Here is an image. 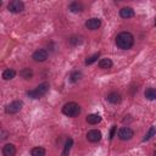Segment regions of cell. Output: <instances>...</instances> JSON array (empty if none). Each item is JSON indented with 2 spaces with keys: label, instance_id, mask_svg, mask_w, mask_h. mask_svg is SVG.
Segmentation results:
<instances>
[{
  "label": "cell",
  "instance_id": "6da1fadb",
  "mask_svg": "<svg viewBox=\"0 0 156 156\" xmlns=\"http://www.w3.org/2000/svg\"><path fill=\"white\" fill-rule=\"evenodd\" d=\"M134 44V37L129 32H121L116 37V45L122 50H128Z\"/></svg>",
  "mask_w": 156,
  "mask_h": 156
},
{
  "label": "cell",
  "instance_id": "7a4b0ae2",
  "mask_svg": "<svg viewBox=\"0 0 156 156\" xmlns=\"http://www.w3.org/2000/svg\"><path fill=\"white\" fill-rule=\"evenodd\" d=\"M62 113L67 117H77L80 113V106L76 102H67L62 107Z\"/></svg>",
  "mask_w": 156,
  "mask_h": 156
},
{
  "label": "cell",
  "instance_id": "3957f363",
  "mask_svg": "<svg viewBox=\"0 0 156 156\" xmlns=\"http://www.w3.org/2000/svg\"><path fill=\"white\" fill-rule=\"evenodd\" d=\"M49 83H46V82H44V83H41V84H39L34 90H30V91H28L27 93V95L29 96V98H32V99H39V98H41V96H44L46 93H48V90H49Z\"/></svg>",
  "mask_w": 156,
  "mask_h": 156
},
{
  "label": "cell",
  "instance_id": "277c9868",
  "mask_svg": "<svg viewBox=\"0 0 156 156\" xmlns=\"http://www.w3.org/2000/svg\"><path fill=\"white\" fill-rule=\"evenodd\" d=\"M22 106H23V102H22L21 100H15V101L10 102V104L5 107V112H6L7 115H15V113H17V112L21 111Z\"/></svg>",
  "mask_w": 156,
  "mask_h": 156
},
{
  "label": "cell",
  "instance_id": "5b68a950",
  "mask_svg": "<svg viewBox=\"0 0 156 156\" xmlns=\"http://www.w3.org/2000/svg\"><path fill=\"white\" fill-rule=\"evenodd\" d=\"M7 9L12 13H20V12H22L24 10V4L21 0H12V1L9 2Z\"/></svg>",
  "mask_w": 156,
  "mask_h": 156
},
{
  "label": "cell",
  "instance_id": "8992f818",
  "mask_svg": "<svg viewBox=\"0 0 156 156\" xmlns=\"http://www.w3.org/2000/svg\"><path fill=\"white\" fill-rule=\"evenodd\" d=\"M133 136H134V132H133L132 128H129V127H122V128L118 129V138L121 140H124V141L126 140H130Z\"/></svg>",
  "mask_w": 156,
  "mask_h": 156
},
{
  "label": "cell",
  "instance_id": "52a82bcc",
  "mask_svg": "<svg viewBox=\"0 0 156 156\" xmlns=\"http://www.w3.org/2000/svg\"><path fill=\"white\" fill-rule=\"evenodd\" d=\"M101 138H102V134H101V132L98 130V129H91V130H89V132L87 133V139H88L90 143H98V141L101 140Z\"/></svg>",
  "mask_w": 156,
  "mask_h": 156
},
{
  "label": "cell",
  "instance_id": "ba28073f",
  "mask_svg": "<svg viewBox=\"0 0 156 156\" xmlns=\"http://www.w3.org/2000/svg\"><path fill=\"white\" fill-rule=\"evenodd\" d=\"M101 26V20L100 18H96V17H93V18H89L87 22H85V27L89 29V30H96L99 29Z\"/></svg>",
  "mask_w": 156,
  "mask_h": 156
},
{
  "label": "cell",
  "instance_id": "9c48e42d",
  "mask_svg": "<svg viewBox=\"0 0 156 156\" xmlns=\"http://www.w3.org/2000/svg\"><path fill=\"white\" fill-rule=\"evenodd\" d=\"M48 58V51L45 49H38L33 52V60L37 62H44Z\"/></svg>",
  "mask_w": 156,
  "mask_h": 156
},
{
  "label": "cell",
  "instance_id": "30bf717a",
  "mask_svg": "<svg viewBox=\"0 0 156 156\" xmlns=\"http://www.w3.org/2000/svg\"><path fill=\"white\" fill-rule=\"evenodd\" d=\"M2 155L4 156H15L16 155V146L13 144H5L2 146Z\"/></svg>",
  "mask_w": 156,
  "mask_h": 156
},
{
  "label": "cell",
  "instance_id": "8fae6325",
  "mask_svg": "<svg viewBox=\"0 0 156 156\" xmlns=\"http://www.w3.org/2000/svg\"><path fill=\"white\" fill-rule=\"evenodd\" d=\"M68 10L71 12H73V13H79V12H82L84 10V6L79 1H73V2H71L68 5Z\"/></svg>",
  "mask_w": 156,
  "mask_h": 156
},
{
  "label": "cell",
  "instance_id": "7c38bea8",
  "mask_svg": "<svg viewBox=\"0 0 156 156\" xmlns=\"http://www.w3.org/2000/svg\"><path fill=\"white\" fill-rule=\"evenodd\" d=\"M106 99H107V101L108 102H111V104H119L121 102V100H122V96H121V94L119 93H117V91H112V93H110L107 96H106Z\"/></svg>",
  "mask_w": 156,
  "mask_h": 156
},
{
  "label": "cell",
  "instance_id": "4fadbf2b",
  "mask_svg": "<svg viewBox=\"0 0 156 156\" xmlns=\"http://www.w3.org/2000/svg\"><path fill=\"white\" fill-rule=\"evenodd\" d=\"M119 16L122 18H130V17L134 16V10L132 7H128V6L127 7H122L119 10Z\"/></svg>",
  "mask_w": 156,
  "mask_h": 156
},
{
  "label": "cell",
  "instance_id": "5bb4252c",
  "mask_svg": "<svg viewBox=\"0 0 156 156\" xmlns=\"http://www.w3.org/2000/svg\"><path fill=\"white\" fill-rule=\"evenodd\" d=\"M87 122L89 124H93L94 126V124H98V123L101 122V117L98 113H90V115L87 116Z\"/></svg>",
  "mask_w": 156,
  "mask_h": 156
},
{
  "label": "cell",
  "instance_id": "9a60e30c",
  "mask_svg": "<svg viewBox=\"0 0 156 156\" xmlns=\"http://www.w3.org/2000/svg\"><path fill=\"white\" fill-rule=\"evenodd\" d=\"M144 96L147 99V100H156V88H147L145 91H144Z\"/></svg>",
  "mask_w": 156,
  "mask_h": 156
},
{
  "label": "cell",
  "instance_id": "2e32d148",
  "mask_svg": "<svg viewBox=\"0 0 156 156\" xmlns=\"http://www.w3.org/2000/svg\"><path fill=\"white\" fill-rule=\"evenodd\" d=\"M15 76H16V71H15L13 68H6V69L2 72V78H4L5 80L12 79V78H15Z\"/></svg>",
  "mask_w": 156,
  "mask_h": 156
},
{
  "label": "cell",
  "instance_id": "e0dca14e",
  "mask_svg": "<svg viewBox=\"0 0 156 156\" xmlns=\"http://www.w3.org/2000/svg\"><path fill=\"white\" fill-rule=\"evenodd\" d=\"M99 67L102 68V69H107V68L112 67V61H111V58H108V57L101 58V60L99 61Z\"/></svg>",
  "mask_w": 156,
  "mask_h": 156
},
{
  "label": "cell",
  "instance_id": "ac0fdd59",
  "mask_svg": "<svg viewBox=\"0 0 156 156\" xmlns=\"http://www.w3.org/2000/svg\"><path fill=\"white\" fill-rule=\"evenodd\" d=\"M20 76H21L23 79H30V78L33 77V71H32L30 68H28V67L22 68V69L20 71Z\"/></svg>",
  "mask_w": 156,
  "mask_h": 156
},
{
  "label": "cell",
  "instance_id": "d6986e66",
  "mask_svg": "<svg viewBox=\"0 0 156 156\" xmlns=\"http://www.w3.org/2000/svg\"><path fill=\"white\" fill-rule=\"evenodd\" d=\"M72 145H73V139H72V138H68V139H67V141H66V144H65V146H63L62 156H68V154H69V151H71Z\"/></svg>",
  "mask_w": 156,
  "mask_h": 156
},
{
  "label": "cell",
  "instance_id": "ffe728a7",
  "mask_svg": "<svg viewBox=\"0 0 156 156\" xmlns=\"http://www.w3.org/2000/svg\"><path fill=\"white\" fill-rule=\"evenodd\" d=\"M45 154H46V151L41 146H37L30 150V156H45Z\"/></svg>",
  "mask_w": 156,
  "mask_h": 156
},
{
  "label": "cell",
  "instance_id": "44dd1931",
  "mask_svg": "<svg viewBox=\"0 0 156 156\" xmlns=\"http://www.w3.org/2000/svg\"><path fill=\"white\" fill-rule=\"evenodd\" d=\"M99 57H100V52H96V54L91 55L90 57H88V58L85 60V62H84V63H85V65H91V63H94Z\"/></svg>",
  "mask_w": 156,
  "mask_h": 156
},
{
  "label": "cell",
  "instance_id": "7402d4cb",
  "mask_svg": "<svg viewBox=\"0 0 156 156\" xmlns=\"http://www.w3.org/2000/svg\"><path fill=\"white\" fill-rule=\"evenodd\" d=\"M69 78H71V82L76 83V82H78V80L82 78V73H80V72H78V71H74V72H72V73H71Z\"/></svg>",
  "mask_w": 156,
  "mask_h": 156
},
{
  "label": "cell",
  "instance_id": "603a6c76",
  "mask_svg": "<svg viewBox=\"0 0 156 156\" xmlns=\"http://www.w3.org/2000/svg\"><path fill=\"white\" fill-rule=\"evenodd\" d=\"M155 133H156V128L155 127H150V129H149V132L145 134V136L143 138V140L144 141H146V140H149V139H151L154 135H155Z\"/></svg>",
  "mask_w": 156,
  "mask_h": 156
},
{
  "label": "cell",
  "instance_id": "cb8c5ba5",
  "mask_svg": "<svg viewBox=\"0 0 156 156\" xmlns=\"http://www.w3.org/2000/svg\"><path fill=\"white\" fill-rule=\"evenodd\" d=\"M80 38H77V37H72L71 39H69V41L73 44V45H77V44H80L82 43V40H79Z\"/></svg>",
  "mask_w": 156,
  "mask_h": 156
},
{
  "label": "cell",
  "instance_id": "d4e9b609",
  "mask_svg": "<svg viewBox=\"0 0 156 156\" xmlns=\"http://www.w3.org/2000/svg\"><path fill=\"white\" fill-rule=\"evenodd\" d=\"M116 130H117V127H116V126H112V128H111V132H110V139H112V138L115 136V133H116Z\"/></svg>",
  "mask_w": 156,
  "mask_h": 156
},
{
  "label": "cell",
  "instance_id": "484cf974",
  "mask_svg": "<svg viewBox=\"0 0 156 156\" xmlns=\"http://www.w3.org/2000/svg\"><path fill=\"white\" fill-rule=\"evenodd\" d=\"M154 156H156V150H155V152H154Z\"/></svg>",
  "mask_w": 156,
  "mask_h": 156
}]
</instances>
